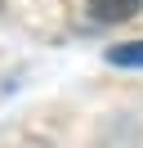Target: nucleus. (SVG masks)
<instances>
[{"label": "nucleus", "mask_w": 143, "mask_h": 148, "mask_svg": "<svg viewBox=\"0 0 143 148\" xmlns=\"http://www.w3.org/2000/svg\"><path fill=\"white\" fill-rule=\"evenodd\" d=\"M107 63H112V67H143V40L112 45V49H107Z\"/></svg>", "instance_id": "f03ea898"}, {"label": "nucleus", "mask_w": 143, "mask_h": 148, "mask_svg": "<svg viewBox=\"0 0 143 148\" xmlns=\"http://www.w3.org/2000/svg\"><path fill=\"white\" fill-rule=\"evenodd\" d=\"M143 9V0H89V18L94 23H125Z\"/></svg>", "instance_id": "f257e3e1"}]
</instances>
